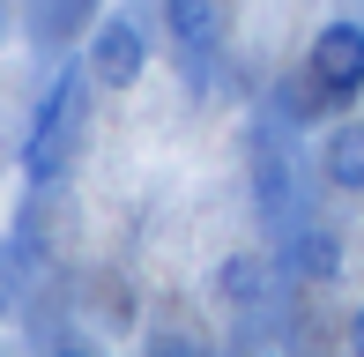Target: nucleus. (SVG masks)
<instances>
[{
	"label": "nucleus",
	"instance_id": "nucleus-1",
	"mask_svg": "<svg viewBox=\"0 0 364 357\" xmlns=\"http://www.w3.org/2000/svg\"><path fill=\"white\" fill-rule=\"evenodd\" d=\"M82 82H90V68H68L53 90H45L38 119H30V142H23V178H30V186H45V178L68 171V156H75V119H82Z\"/></svg>",
	"mask_w": 364,
	"mask_h": 357
},
{
	"label": "nucleus",
	"instance_id": "nucleus-2",
	"mask_svg": "<svg viewBox=\"0 0 364 357\" xmlns=\"http://www.w3.org/2000/svg\"><path fill=\"white\" fill-rule=\"evenodd\" d=\"M305 82H312L320 105H350L364 90V23L357 15L320 23V38H312V53H305Z\"/></svg>",
	"mask_w": 364,
	"mask_h": 357
},
{
	"label": "nucleus",
	"instance_id": "nucleus-3",
	"mask_svg": "<svg viewBox=\"0 0 364 357\" xmlns=\"http://www.w3.org/2000/svg\"><path fill=\"white\" fill-rule=\"evenodd\" d=\"M82 68H90L97 90H134L141 68H149V38L134 15H105V23L90 30V53H82Z\"/></svg>",
	"mask_w": 364,
	"mask_h": 357
},
{
	"label": "nucleus",
	"instance_id": "nucleus-4",
	"mask_svg": "<svg viewBox=\"0 0 364 357\" xmlns=\"http://www.w3.org/2000/svg\"><path fill=\"white\" fill-rule=\"evenodd\" d=\"M283 268L305 275V283H335L342 275V238L327 231V223H297V231L283 238Z\"/></svg>",
	"mask_w": 364,
	"mask_h": 357
},
{
	"label": "nucleus",
	"instance_id": "nucleus-5",
	"mask_svg": "<svg viewBox=\"0 0 364 357\" xmlns=\"http://www.w3.org/2000/svg\"><path fill=\"white\" fill-rule=\"evenodd\" d=\"M320 178L342 193H364V119H335L320 134Z\"/></svg>",
	"mask_w": 364,
	"mask_h": 357
},
{
	"label": "nucleus",
	"instance_id": "nucleus-6",
	"mask_svg": "<svg viewBox=\"0 0 364 357\" xmlns=\"http://www.w3.org/2000/svg\"><path fill=\"white\" fill-rule=\"evenodd\" d=\"M164 30L186 53H216L223 45V0H164Z\"/></svg>",
	"mask_w": 364,
	"mask_h": 357
},
{
	"label": "nucleus",
	"instance_id": "nucleus-7",
	"mask_svg": "<svg viewBox=\"0 0 364 357\" xmlns=\"http://www.w3.org/2000/svg\"><path fill=\"white\" fill-rule=\"evenodd\" d=\"M260 283H268V275H260L253 253H230V261L216 268V298H223V305H253V298H260Z\"/></svg>",
	"mask_w": 364,
	"mask_h": 357
},
{
	"label": "nucleus",
	"instance_id": "nucleus-8",
	"mask_svg": "<svg viewBox=\"0 0 364 357\" xmlns=\"http://www.w3.org/2000/svg\"><path fill=\"white\" fill-rule=\"evenodd\" d=\"M350 357H364V305L350 313Z\"/></svg>",
	"mask_w": 364,
	"mask_h": 357
},
{
	"label": "nucleus",
	"instance_id": "nucleus-9",
	"mask_svg": "<svg viewBox=\"0 0 364 357\" xmlns=\"http://www.w3.org/2000/svg\"><path fill=\"white\" fill-rule=\"evenodd\" d=\"M8 290H15V268H8V246H0V305H8Z\"/></svg>",
	"mask_w": 364,
	"mask_h": 357
},
{
	"label": "nucleus",
	"instance_id": "nucleus-10",
	"mask_svg": "<svg viewBox=\"0 0 364 357\" xmlns=\"http://www.w3.org/2000/svg\"><path fill=\"white\" fill-rule=\"evenodd\" d=\"M53 357H97V350H53Z\"/></svg>",
	"mask_w": 364,
	"mask_h": 357
}]
</instances>
